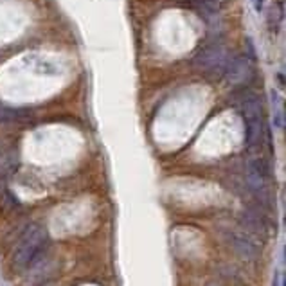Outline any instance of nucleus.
Wrapping results in <instances>:
<instances>
[{
  "label": "nucleus",
  "instance_id": "nucleus-1",
  "mask_svg": "<svg viewBox=\"0 0 286 286\" xmlns=\"http://www.w3.org/2000/svg\"><path fill=\"white\" fill-rule=\"evenodd\" d=\"M47 243V231L44 227L34 225L31 227L22 236L18 247L13 254V266L17 270H24L25 266L38 261V258L44 252V247Z\"/></svg>",
  "mask_w": 286,
  "mask_h": 286
},
{
  "label": "nucleus",
  "instance_id": "nucleus-2",
  "mask_svg": "<svg viewBox=\"0 0 286 286\" xmlns=\"http://www.w3.org/2000/svg\"><path fill=\"white\" fill-rule=\"evenodd\" d=\"M229 243H231L232 248L245 259H256V258H259V254H261V247L254 241L252 238L247 236L245 232H231V234H229Z\"/></svg>",
  "mask_w": 286,
  "mask_h": 286
},
{
  "label": "nucleus",
  "instance_id": "nucleus-3",
  "mask_svg": "<svg viewBox=\"0 0 286 286\" xmlns=\"http://www.w3.org/2000/svg\"><path fill=\"white\" fill-rule=\"evenodd\" d=\"M241 223L247 227V231H250L252 234H264V221L261 220V216L258 213L252 211H243L241 214Z\"/></svg>",
  "mask_w": 286,
  "mask_h": 286
},
{
  "label": "nucleus",
  "instance_id": "nucleus-4",
  "mask_svg": "<svg viewBox=\"0 0 286 286\" xmlns=\"http://www.w3.org/2000/svg\"><path fill=\"white\" fill-rule=\"evenodd\" d=\"M274 124L277 128H283V126H285V121H283V112H279V114H277V116L274 117Z\"/></svg>",
  "mask_w": 286,
  "mask_h": 286
},
{
  "label": "nucleus",
  "instance_id": "nucleus-5",
  "mask_svg": "<svg viewBox=\"0 0 286 286\" xmlns=\"http://www.w3.org/2000/svg\"><path fill=\"white\" fill-rule=\"evenodd\" d=\"M254 7H256L258 11H261V7H263V0H254Z\"/></svg>",
  "mask_w": 286,
  "mask_h": 286
}]
</instances>
